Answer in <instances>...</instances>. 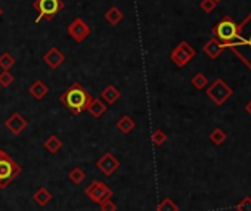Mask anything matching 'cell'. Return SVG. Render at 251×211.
Here are the masks:
<instances>
[{
    "label": "cell",
    "mask_w": 251,
    "mask_h": 211,
    "mask_svg": "<svg viewBox=\"0 0 251 211\" xmlns=\"http://www.w3.org/2000/svg\"><path fill=\"white\" fill-rule=\"evenodd\" d=\"M155 211H180V208L172 198H164L158 202Z\"/></svg>",
    "instance_id": "7402d4cb"
},
{
    "label": "cell",
    "mask_w": 251,
    "mask_h": 211,
    "mask_svg": "<svg viewBox=\"0 0 251 211\" xmlns=\"http://www.w3.org/2000/svg\"><path fill=\"white\" fill-rule=\"evenodd\" d=\"M33 8L37 12V18L34 20V24H39L42 20L52 21L58 14L64 11L65 3L62 0H34Z\"/></svg>",
    "instance_id": "5b68a950"
},
{
    "label": "cell",
    "mask_w": 251,
    "mask_h": 211,
    "mask_svg": "<svg viewBox=\"0 0 251 211\" xmlns=\"http://www.w3.org/2000/svg\"><path fill=\"white\" fill-rule=\"evenodd\" d=\"M103 18L108 24L111 25H118L123 20H124V12L117 8V6H111L105 14H103Z\"/></svg>",
    "instance_id": "e0dca14e"
},
{
    "label": "cell",
    "mask_w": 251,
    "mask_h": 211,
    "mask_svg": "<svg viewBox=\"0 0 251 211\" xmlns=\"http://www.w3.org/2000/svg\"><path fill=\"white\" fill-rule=\"evenodd\" d=\"M211 33H213V37L225 46V49H230V47L244 45V39L238 36V24L229 15H225L213 27Z\"/></svg>",
    "instance_id": "7a4b0ae2"
},
{
    "label": "cell",
    "mask_w": 251,
    "mask_h": 211,
    "mask_svg": "<svg viewBox=\"0 0 251 211\" xmlns=\"http://www.w3.org/2000/svg\"><path fill=\"white\" fill-rule=\"evenodd\" d=\"M191 83H192V86H194L197 90H202V89H205V87L208 86V78H207L202 72H197V74L192 77Z\"/></svg>",
    "instance_id": "d4e9b609"
},
{
    "label": "cell",
    "mask_w": 251,
    "mask_h": 211,
    "mask_svg": "<svg viewBox=\"0 0 251 211\" xmlns=\"http://www.w3.org/2000/svg\"><path fill=\"white\" fill-rule=\"evenodd\" d=\"M14 83V75L9 71H2L0 72V87H9Z\"/></svg>",
    "instance_id": "83f0119b"
},
{
    "label": "cell",
    "mask_w": 251,
    "mask_h": 211,
    "mask_svg": "<svg viewBox=\"0 0 251 211\" xmlns=\"http://www.w3.org/2000/svg\"><path fill=\"white\" fill-rule=\"evenodd\" d=\"M197 52L195 49L186 42V40H182L170 53V59L175 65H177L179 68H183L185 65H188L194 58H195Z\"/></svg>",
    "instance_id": "ba28073f"
},
{
    "label": "cell",
    "mask_w": 251,
    "mask_h": 211,
    "mask_svg": "<svg viewBox=\"0 0 251 211\" xmlns=\"http://www.w3.org/2000/svg\"><path fill=\"white\" fill-rule=\"evenodd\" d=\"M2 15H3V9H2V8H0V17H2Z\"/></svg>",
    "instance_id": "1f68e13d"
},
{
    "label": "cell",
    "mask_w": 251,
    "mask_h": 211,
    "mask_svg": "<svg viewBox=\"0 0 251 211\" xmlns=\"http://www.w3.org/2000/svg\"><path fill=\"white\" fill-rule=\"evenodd\" d=\"M200 8H201V11H202V12H205V14H211V12H214V11H216V8H217V2H216V0H201Z\"/></svg>",
    "instance_id": "4316f807"
},
{
    "label": "cell",
    "mask_w": 251,
    "mask_h": 211,
    "mask_svg": "<svg viewBox=\"0 0 251 211\" xmlns=\"http://www.w3.org/2000/svg\"><path fill=\"white\" fill-rule=\"evenodd\" d=\"M52 193L46 189V188H39L34 193H33V201L39 205V207H46L50 201H52Z\"/></svg>",
    "instance_id": "d6986e66"
},
{
    "label": "cell",
    "mask_w": 251,
    "mask_h": 211,
    "mask_svg": "<svg viewBox=\"0 0 251 211\" xmlns=\"http://www.w3.org/2000/svg\"><path fill=\"white\" fill-rule=\"evenodd\" d=\"M62 141L56 136V135H50L46 141H45V143H43V146H45V149L49 152V154H58L61 149H62Z\"/></svg>",
    "instance_id": "ffe728a7"
},
{
    "label": "cell",
    "mask_w": 251,
    "mask_h": 211,
    "mask_svg": "<svg viewBox=\"0 0 251 211\" xmlns=\"http://www.w3.org/2000/svg\"><path fill=\"white\" fill-rule=\"evenodd\" d=\"M28 93L36 99V100H42L43 97H46V94L49 93V87L43 80H34L30 87H28Z\"/></svg>",
    "instance_id": "5bb4252c"
},
{
    "label": "cell",
    "mask_w": 251,
    "mask_h": 211,
    "mask_svg": "<svg viewBox=\"0 0 251 211\" xmlns=\"http://www.w3.org/2000/svg\"><path fill=\"white\" fill-rule=\"evenodd\" d=\"M43 62H45L50 70H58V68L65 62V55H64L58 47H50V49L43 55Z\"/></svg>",
    "instance_id": "7c38bea8"
},
{
    "label": "cell",
    "mask_w": 251,
    "mask_h": 211,
    "mask_svg": "<svg viewBox=\"0 0 251 211\" xmlns=\"http://www.w3.org/2000/svg\"><path fill=\"white\" fill-rule=\"evenodd\" d=\"M106 107L108 105L102 100V99H92V102H90V105L87 107V111H89V114L93 117V118H100L103 114H105V111H106Z\"/></svg>",
    "instance_id": "2e32d148"
},
{
    "label": "cell",
    "mask_w": 251,
    "mask_h": 211,
    "mask_svg": "<svg viewBox=\"0 0 251 211\" xmlns=\"http://www.w3.org/2000/svg\"><path fill=\"white\" fill-rule=\"evenodd\" d=\"M5 127L9 130V133L12 135V136H20V135H23L24 132H25V129L28 127V121H27V118L23 116V114H20V113H12L8 118H6V121H5Z\"/></svg>",
    "instance_id": "30bf717a"
},
{
    "label": "cell",
    "mask_w": 251,
    "mask_h": 211,
    "mask_svg": "<svg viewBox=\"0 0 251 211\" xmlns=\"http://www.w3.org/2000/svg\"><path fill=\"white\" fill-rule=\"evenodd\" d=\"M245 111H247V113H248V114L251 116V100H250V102H248V103L245 105Z\"/></svg>",
    "instance_id": "4dcf8cb0"
},
{
    "label": "cell",
    "mask_w": 251,
    "mask_h": 211,
    "mask_svg": "<svg viewBox=\"0 0 251 211\" xmlns=\"http://www.w3.org/2000/svg\"><path fill=\"white\" fill-rule=\"evenodd\" d=\"M120 96H121L120 90H118L115 86H112V84L106 86V87L100 92V99H102L106 105H114V103L120 99Z\"/></svg>",
    "instance_id": "9a60e30c"
},
{
    "label": "cell",
    "mask_w": 251,
    "mask_h": 211,
    "mask_svg": "<svg viewBox=\"0 0 251 211\" xmlns=\"http://www.w3.org/2000/svg\"><path fill=\"white\" fill-rule=\"evenodd\" d=\"M136 127L135 120L130 116H123L118 121H117V129L123 133V135H130Z\"/></svg>",
    "instance_id": "ac0fdd59"
},
{
    "label": "cell",
    "mask_w": 251,
    "mask_h": 211,
    "mask_svg": "<svg viewBox=\"0 0 251 211\" xmlns=\"http://www.w3.org/2000/svg\"><path fill=\"white\" fill-rule=\"evenodd\" d=\"M202 50H204V53H205L210 59H217V58L223 53L225 46H223L219 40H216L214 37H211V39L204 45Z\"/></svg>",
    "instance_id": "4fadbf2b"
},
{
    "label": "cell",
    "mask_w": 251,
    "mask_h": 211,
    "mask_svg": "<svg viewBox=\"0 0 251 211\" xmlns=\"http://www.w3.org/2000/svg\"><path fill=\"white\" fill-rule=\"evenodd\" d=\"M216 2H217V3H219V2H222V0H216Z\"/></svg>",
    "instance_id": "d6a6232c"
},
{
    "label": "cell",
    "mask_w": 251,
    "mask_h": 211,
    "mask_svg": "<svg viewBox=\"0 0 251 211\" xmlns=\"http://www.w3.org/2000/svg\"><path fill=\"white\" fill-rule=\"evenodd\" d=\"M238 36L244 39V45L236 46V47H230V50L251 71V12L245 17V20L241 24H238Z\"/></svg>",
    "instance_id": "3957f363"
},
{
    "label": "cell",
    "mask_w": 251,
    "mask_h": 211,
    "mask_svg": "<svg viewBox=\"0 0 251 211\" xmlns=\"http://www.w3.org/2000/svg\"><path fill=\"white\" fill-rule=\"evenodd\" d=\"M99 210L100 211H117V204L109 198V199L103 201L102 204H99Z\"/></svg>",
    "instance_id": "f546056e"
},
{
    "label": "cell",
    "mask_w": 251,
    "mask_h": 211,
    "mask_svg": "<svg viewBox=\"0 0 251 211\" xmlns=\"http://www.w3.org/2000/svg\"><path fill=\"white\" fill-rule=\"evenodd\" d=\"M235 210H236V211H251V196H250V195L244 196V198L235 205Z\"/></svg>",
    "instance_id": "f1b7e54d"
},
{
    "label": "cell",
    "mask_w": 251,
    "mask_h": 211,
    "mask_svg": "<svg viewBox=\"0 0 251 211\" xmlns=\"http://www.w3.org/2000/svg\"><path fill=\"white\" fill-rule=\"evenodd\" d=\"M21 173L23 167L6 151L0 148V189L8 188Z\"/></svg>",
    "instance_id": "277c9868"
},
{
    "label": "cell",
    "mask_w": 251,
    "mask_h": 211,
    "mask_svg": "<svg viewBox=\"0 0 251 211\" xmlns=\"http://www.w3.org/2000/svg\"><path fill=\"white\" fill-rule=\"evenodd\" d=\"M151 142L154 143V146H163L166 142H167V135L161 130V129H158V130H155V132H152V135H151Z\"/></svg>",
    "instance_id": "484cf974"
},
{
    "label": "cell",
    "mask_w": 251,
    "mask_h": 211,
    "mask_svg": "<svg viewBox=\"0 0 251 211\" xmlns=\"http://www.w3.org/2000/svg\"><path fill=\"white\" fill-rule=\"evenodd\" d=\"M96 167L105 174V176H112L118 167H120V161L114 157L112 152H105L98 161H96Z\"/></svg>",
    "instance_id": "8fae6325"
},
{
    "label": "cell",
    "mask_w": 251,
    "mask_h": 211,
    "mask_svg": "<svg viewBox=\"0 0 251 211\" xmlns=\"http://www.w3.org/2000/svg\"><path fill=\"white\" fill-rule=\"evenodd\" d=\"M84 195H86L92 202H95V204L99 205V204H102L103 201L112 198L114 192H112V189H111L106 183H103V182H100V180H93V182L84 189Z\"/></svg>",
    "instance_id": "52a82bcc"
},
{
    "label": "cell",
    "mask_w": 251,
    "mask_h": 211,
    "mask_svg": "<svg viewBox=\"0 0 251 211\" xmlns=\"http://www.w3.org/2000/svg\"><path fill=\"white\" fill-rule=\"evenodd\" d=\"M68 177L70 180L74 183V185H81L86 179V173L80 168V167H74L70 173H68Z\"/></svg>",
    "instance_id": "cb8c5ba5"
},
{
    "label": "cell",
    "mask_w": 251,
    "mask_h": 211,
    "mask_svg": "<svg viewBox=\"0 0 251 211\" xmlns=\"http://www.w3.org/2000/svg\"><path fill=\"white\" fill-rule=\"evenodd\" d=\"M15 64H17V59L11 53L5 52V53L0 55V68H2L3 71H9Z\"/></svg>",
    "instance_id": "603a6c76"
},
{
    "label": "cell",
    "mask_w": 251,
    "mask_h": 211,
    "mask_svg": "<svg viewBox=\"0 0 251 211\" xmlns=\"http://www.w3.org/2000/svg\"><path fill=\"white\" fill-rule=\"evenodd\" d=\"M90 27H89V24L84 21V20H81L80 17H77V18H74L73 20V23L68 25V28H67V33H68V36L75 42V43H83L89 36H90Z\"/></svg>",
    "instance_id": "9c48e42d"
},
{
    "label": "cell",
    "mask_w": 251,
    "mask_h": 211,
    "mask_svg": "<svg viewBox=\"0 0 251 211\" xmlns=\"http://www.w3.org/2000/svg\"><path fill=\"white\" fill-rule=\"evenodd\" d=\"M208 139H210V142H211L213 145L220 146L222 143H225V142H226V139H227V133H226L223 129L216 127V129H213V130H211V133L208 135Z\"/></svg>",
    "instance_id": "44dd1931"
},
{
    "label": "cell",
    "mask_w": 251,
    "mask_h": 211,
    "mask_svg": "<svg viewBox=\"0 0 251 211\" xmlns=\"http://www.w3.org/2000/svg\"><path fill=\"white\" fill-rule=\"evenodd\" d=\"M205 94L208 99L213 100L214 105L222 107V105L233 94V90H232V87L227 86V83L223 78H217L207 87Z\"/></svg>",
    "instance_id": "8992f818"
},
{
    "label": "cell",
    "mask_w": 251,
    "mask_h": 211,
    "mask_svg": "<svg viewBox=\"0 0 251 211\" xmlns=\"http://www.w3.org/2000/svg\"><path fill=\"white\" fill-rule=\"evenodd\" d=\"M92 96L90 93L78 83H73L61 96L59 100L64 107L73 114V116H80L81 113L87 111V107L92 102Z\"/></svg>",
    "instance_id": "6da1fadb"
}]
</instances>
